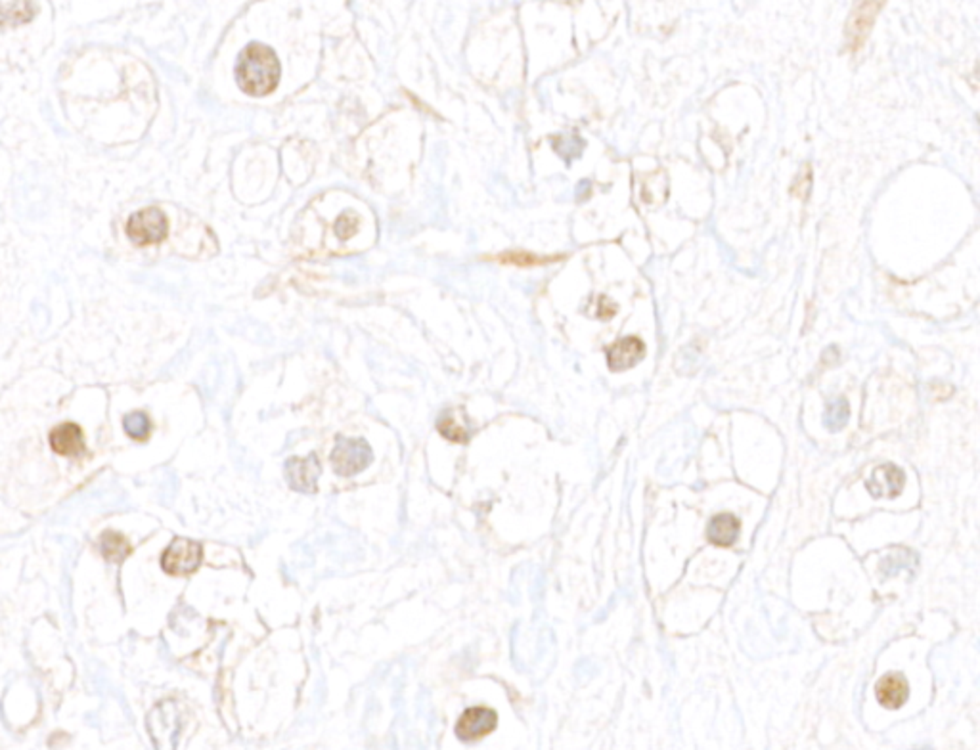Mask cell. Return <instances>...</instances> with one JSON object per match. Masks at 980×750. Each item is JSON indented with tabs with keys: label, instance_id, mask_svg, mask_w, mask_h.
<instances>
[{
	"label": "cell",
	"instance_id": "cell-1",
	"mask_svg": "<svg viewBox=\"0 0 980 750\" xmlns=\"http://www.w3.org/2000/svg\"><path fill=\"white\" fill-rule=\"evenodd\" d=\"M236 81L249 96H267L279 82V62L276 52L261 43H251L242 50L236 65Z\"/></svg>",
	"mask_w": 980,
	"mask_h": 750
},
{
	"label": "cell",
	"instance_id": "cell-2",
	"mask_svg": "<svg viewBox=\"0 0 980 750\" xmlns=\"http://www.w3.org/2000/svg\"><path fill=\"white\" fill-rule=\"evenodd\" d=\"M148 731L156 750H175L182 733V714L178 703L165 699L148 714Z\"/></svg>",
	"mask_w": 980,
	"mask_h": 750
},
{
	"label": "cell",
	"instance_id": "cell-3",
	"mask_svg": "<svg viewBox=\"0 0 980 750\" xmlns=\"http://www.w3.org/2000/svg\"><path fill=\"white\" fill-rule=\"evenodd\" d=\"M374 460L370 444L364 439L340 437L331 452L333 471L341 477H353L366 469Z\"/></svg>",
	"mask_w": 980,
	"mask_h": 750
},
{
	"label": "cell",
	"instance_id": "cell-4",
	"mask_svg": "<svg viewBox=\"0 0 980 750\" xmlns=\"http://www.w3.org/2000/svg\"><path fill=\"white\" fill-rule=\"evenodd\" d=\"M203 559V548L200 541L190 538H175L171 546L163 551L161 567L171 576H190L198 571Z\"/></svg>",
	"mask_w": 980,
	"mask_h": 750
},
{
	"label": "cell",
	"instance_id": "cell-5",
	"mask_svg": "<svg viewBox=\"0 0 980 750\" xmlns=\"http://www.w3.org/2000/svg\"><path fill=\"white\" fill-rule=\"evenodd\" d=\"M167 232H169V225L156 207H146L134 213L127 222V235L136 245H156L167 238Z\"/></svg>",
	"mask_w": 980,
	"mask_h": 750
},
{
	"label": "cell",
	"instance_id": "cell-6",
	"mask_svg": "<svg viewBox=\"0 0 980 750\" xmlns=\"http://www.w3.org/2000/svg\"><path fill=\"white\" fill-rule=\"evenodd\" d=\"M498 726V714L493 708L473 706L460 716L456 724V735L461 741H479L493 733Z\"/></svg>",
	"mask_w": 980,
	"mask_h": 750
},
{
	"label": "cell",
	"instance_id": "cell-7",
	"mask_svg": "<svg viewBox=\"0 0 980 750\" xmlns=\"http://www.w3.org/2000/svg\"><path fill=\"white\" fill-rule=\"evenodd\" d=\"M881 8L883 3H860L854 6L847 23V48L850 52H858L864 47Z\"/></svg>",
	"mask_w": 980,
	"mask_h": 750
},
{
	"label": "cell",
	"instance_id": "cell-8",
	"mask_svg": "<svg viewBox=\"0 0 980 750\" xmlns=\"http://www.w3.org/2000/svg\"><path fill=\"white\" fill-rule=\"evenodd\" d=\"M322 473V465L316 454L306 457H289L286 462V479L293 490L303 494H314L318 490V477Z\"/></svg>",
	"mask_w": 980,
	"mask_h": 750
},
{
	"label": "cell",
	"instance_id": "cell-9",
	"mask_svg": "<svg viewBox=\"0 0 980 750\" xmlns=\"http://www.w3.org/2000/svg\"><path fill=\"white\" fill-rule=\"evenodd\" d=\"M865 489L875 499L898 498L904 490V473L894 464H883L873 469L872 477L865 481Z\"/></svg>",
	"mask_w": 980,
	"mask_h": 750
},
{
	"label": "cell",
	"instance_id": "cell-10",
	"mask_svg": "<svg viewBox=\"0 0 980 750\" xmlns=\"http://www.w3.org/2000/svg\"><path fill=\"white\" fill-rule=\"evenodd\" d=\"M607 366L611 371H626L641 362L646 356V343L636 336H626L615 341L606 351Z\"/></svg>",
	"mask_w": 980,
	"mask_h": 750
},
{
	"label": "cell",
	"instance_id": "cell-11",
	"mask_svg": "<svg viewBox=\"0 0 980 750\" xmlns=\"http://www.w3.org/2000/svg\"><path fill=\"white\" fill-rule=\"evenodd\" d=\"M875 697L881 706L889 708V711H898V708H902L909 697V686L906 682V678L898 672L883 676L877 682Z\"/></svg>",
	"mask_w": 980,
	"mask_h": 750
},
{
	"label": "cell",
	"instance_id": "cell-12",
	"mask_svg": "<svg viewBox=\"0 0 980 750\" xmlns=\"http://www.w3.org/2000/svg\"><path fill=\"white\" fill-rule=\"evenodd\" d=\"M50 448L65 457H77L85 452V439H82V430L75 423H62L48 437Z\"/></svg>",
	"mask_w": 980,
	"mask_h": 750
},
{
	"label": "cell",
	"instance_id": "cell-13",
	"mask_svg": "<svg viewBox=\"0 0 980 750\" xmlns=\"http://www.w3.org/2000/svg\"><path fill=\"white\" fill-rule=\"evenodd\" d=\"M739 531H741V521L735 516H730V513H720V516H714L710 519L707 536L712 546L730 548L735 544Z\"/></svg>",
	"mask_w": 980,
	"mask_h": 750
},
{
	"label": "cell",
	"instance_id": "cell-14",
	"mask_svg": "<svg viewBox=\"0 0 980 750\" xmlns=\"http://www.w3.org/2000/svg\"><path fill=\"white\" fill-rule=\"evenodd\" d=\"M917 563H919V559H917V555L912 550L898 548V550L890 551L889 555H885L883 559H881L879 571L883 576H894V575H898L902 571L914 573Z\"/></svg>",
	"mask_w": 980,
	"mask_h": 750
},
{
	"label": "cell",
	"instance_id": "cell-15",
	"mask_svg": "<svg viewBox=\"0 0 980 750\" xmlns=\"http://www.w3.org/2000/svg\"><path fill=\"white\" fill-rule=\"evenodd\" d=\"M98 546H100L104 559L109 561V563H123L125 559L129 558L131 550H133L131 544H129V540L125 538L123 534L116 533V531H106L100 536Z\"/></svg>",
	"mask_w": 980,
	"mask_h": 750
},
{
	"label": "cell",
	"instance_id": "cell-16",
	"mask_svg": "<svg viewBox=\"0 0 980 750\" xmlns=\"http://www.w3.org/2000/svg\"><path fill=\"white\" fill-rule=\"evenodd\" d=\"M498 262H502V265H513V267H521V268H533V267H546V265H552V262H557V260H563L565 255H552V257H540V255H535V253H527V251H506L502 253L498 257H494Z\"/></svg>",
	"mask_w": 980,
	"mask_h": 750
},
{
	"label": "cell",
	"instance_id": "cell-17",
	"mask_svg": "<svg viewBox=\"0 0 980 750\" xmlns=\"http://www.w3.org/2000/svg\"><path fill=\"white\" fill-rule=\"evenodd\" d=\"M437 429L446 440H452V442H468L469 440V430H468L466 423H460L458 422V413H454V412H446L443 418L439 420Z\"/></svg>",
	"mask_w": 980,
	"mask_h": 750
},
{
	"label": "cell",
	"instance_id": "cell-18",
	"mask_svg": "<svg viewBox=\"0 0 980 750\" xmlns=\"http://www.w3.org/2000/svg\"><path fill=\"white\" fill-rule=\"evenodd\" d=\"M848 418H850L848 402L845 398H835L833 402H830L828 410H825L823 423L830 430H833V433H837V430H841L848 423Z\"/></svg>",
	"mask_w": 980,
	"mask_h": 750
},
{
	"label": "cell",
	"instance_id": "cell-19",
	"mask_svg": "<svg viewBox=\"0 0 980 750\" xmlns=\"http://www.w3.org/2000/svg\"><path fill=\"white\" fill-rule=\"evenodd\" d=\"M123 429L131 439L134 440H146L151 430V422L144 412H133L127 413L123 420Z\"/></svg>",
	"mask_w": 980,
	"mask_h": 750
},
{
	"label": "cell",
	"instance_id": "cell-20",
	"mask_svg": "<svg viewBox=\"0 0 980 750\" xmlns=\"http://www.w3.org/2000/svg\"><path fill=\"white\" fill-rule=\"evenodd\" d=\"M3 12H4V23L6 25H20V23L30 21L33 18V13L37 12V4H31V3H4Z\"/></svg>",
	"mask_w": 980,
	"mask_h": 750
},
{
	"label": "cell",
	"instance_id": "cell-21",
	"mask_svg": "<svg viewBox=\"0 0 980 750\" xmlns=\"http://www.w3.org/2000/svg\"><path fill=\"white\" fill-rule=\"evenodd\" d=\"M810 190H812V166L806 163V165H803L801 173L796 175L795 184L791 186V193H793V196L799 198L801 201H806L808 196H810Z\"/></svg>",
	"mask_w": 980,
	"mask_h": 750
},
{
	"label": "cell",
	"instance_id": "cell-22",
	"mask_svg": "<svg viewBox=\"0 0 980 750\" xmlns=\"http://www.w3.org/2000/svg\"><path fill=\"white\" fill-rule=\"evenodd\" d=\"M582 148H584V142L580 141L579 136H572V138H563L562 136V138H559V146H555V151L565 159L569 158L567 154H571V159H572V158L580 156Z\"/></svg>",
	"mask_w": 980,
	"mask_h": 750
}]
</instances>
